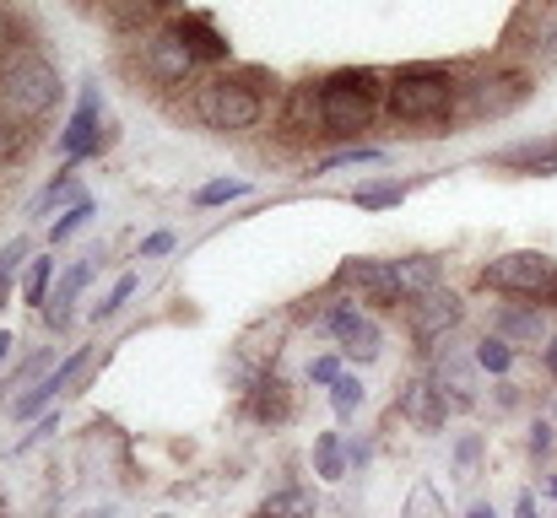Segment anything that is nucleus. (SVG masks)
Segmentation results:
<instances>
[{"label": "nucleus", "mask_w": 557, "mask_h": 518, "mask_svg": "<svg viewBox=\"0 0 557 518\" xmlns=\"http://www.w3.org/2000/svg\"><path fill=\"white\" fill-rule=\"evenodd\" d=\"M493 325H498L504 341H509V336H515V341H536V336H542V314H531V308H498Z\"/></svg>", "instance_id": "nucleus-20"}, {"label": "nucleus", "mask_w": 557, "mask_h": 518, "mask_svg": "<svg viewBox=\"0 0 557 518\" xmlns=\"http://www.w3.org/2000/svg\"><path fill=\"white\" fill-rule=\"evenodd\" d=\"M400 200H406L400 184H369V189H358V205L363 211H384V205H400Z\"/></svg>", "instance_id": "nucleus-32"}, {"label": "nucleus", "mask_w": 557, "mask_h": 518, "mask_svg": "<svg viewBox=\"0 0 557 518\" xmlns=\"http://www.w3.org/2000/svg\"><path fill=\"white\" fill-rule=\"evenodd\" d=\"M325 330L336 336V345H342L352 362H373V356H379V345H384L379 325H373L358 303H336V308H331V319H325Z\"/></svg>", "instance_id": "nucleus-7"}, {"label": "nucleus", "mask_w": 557, "mask_h": 518, "mask_svg": "<svg viewBox=\"0 0 557 518\" xmlns=\"http://www.w3.org/2000/svg\"><path fill=\"white\" fill-rule=\"evenodd\" d=\"M11 345H16L11 336H0V362H5V351H11Z\"/></svg>", "instance_id": "nucleus-41"}, {"label": "nucleus", "mask_w": 557, "mask_h": 518, "mask_svg": "<svg viewBox=\"0 0 557 518\" xmlns=\"http://www.w3.org/2000/svg\"><path fill=\"white\" fill-rule=\"evenodd\" d=\"M455 459H460V476H471V465H476V438H466Z\"/></svg>", "instance_id": "nucleus-38"}, {"label": "nucleus", "mask_w": 557, "mask_h": 518, "mask_svg": "<svg viewBox=\"0 0 557 518\" xmlns=\"http://www.w3.org/2000/svg\"><path fill=\"white\" fill-rule=\"evenodd\" d=\"M395 270H400V287H406V298H422V292H433L438 287V260H395Z\"/></svg>", "instance_id": "nucleus-16"}, {"label": "nucleus", "mask_w": 557, "mask_h": 518, "mask_svg": "<svg viewBox=\"0 0 557 518\" xmlns=\"http://www.w3.org/2000/svg\"><path fill=\"white\" fill-rule=\"evenodd\" d=\"M22 260H27V238H11V243L0 249V308H5V292H11V281H16Z\"/></svg>", "instance_id": "nucleus-27"}, {"label": "nucleus", "mask_w": 557, "mask_h": 518, "mask_svg": "<svg viewBox=\"0 0 557 518\" xmlns=\"http://www.w3.org/2000/svg\"><path fill=\"white\" fill-rule=\"evenodd\" d=\"M309 378H314V383H336V378H342V362H336V356H320V362L309 367Z\"/></svg>", "instance_id": "nucleus-35"}, {"label": "nucleus", "mask_w": 557, "mask_h": 518, "mask_svg": "<svg viewBox=\"0 0 557 518\" xmlns=\"http://www.w3.org/2000/svg\"><path fill=\"white\" fill-rule=\"evenodd\" d=\"M309 514V497L304 492H276L265 508H260V518H304Z\"/></svg>", "instance_id": "nucleus-31"}, {"label": "nucleus", "mask_w": 557, "mask_h": 518, "mask_svg": "<svg viewBox=\"0 0 557 518\" xmlns=\"http://www.w3.org/2000/svg\"><path fill=\"white\" fill-rule=\"evenodd\" d=\"M331 405H336V416H358V405H363V383H358L352 372H342V378L331 383Z\"/></svg>", "instance_id": "nucleus-26"}, {"label": "nucleus", "mask_w": 557, "mask_h": 518, "mask_svg": "<svg viewBox=\"0 0 557 518\" xmlns=\"http://www.w3.org/2000/svg\"><path fill=\"white\" fill-rule=\"evenodd\" d=\"M249 184L244 178H216V184H200L195 189V205H227V200H244Z\"/></svg>", "instance_id": "nucleus-24"}, {"label": "nucleus", "mask_w": 557, "mask_h": 518, "mask_svg": "<svg viewBox=\"0 0 557 518\" xmlns=\"http://www.w3.org/2000/svg\"><path fill=\"white\" fill-rule=\"evenodd\" d=\"M406 518H444V497L433 481H417L411 497H406Z\"/></svg>", "instance_id": "nucleus-23"}, {"label": "nucleus", "mask_w": 557, "mask_h": 518, "mask_svg": "<svg viewBox=\"0 0 557 518\" xmlns=\"http://www.w3.org/2000/svg\"><path fill=\"white\" fill-rule=\"evenodd\" d=\"M87 222H92V200L82 194V200H71V211H65V216L54 222V232H49V243H65V238H71V232H82Z\"/></svg>", "instance_id": "nucleus-25"}, {"label": "nucleus", "mask_w": 557, "mask_h": 518, "mask_svg": "<svg viewBox=\"0 0 557 518\" xmlns=\"http://www.w3.org/2000/svg\"><path fill=\"white\" fill-rule=\"evenodd\" d=\"M358 163H384V152H379V147H347V152H336V157H320V163H314V173L358 168Z\"/></svg>", "instance_id": "nucleus-28"}, {"label": "nucleus", "mask_w": 557, "mask_h": 518, "mask_svg": "<svg viewBox=\"0 0 557 518\" xmlns=\"http://www.w3.org/2000/svg\"><path fill=\"white\" fill-rule=\"evenodd\" d=\"M336 281H342V287H352L363 303H379V308H400V303H411V298H406V287H400L395 260H347Z\"/></svg>", "instance_id": "nucleus-6"}, {"label": "nucleus", "mask_w": 557, "mask_h": 518, "mask_svg": "<svg viewBox=\"0 0 557 518\" xmlns=\"http://www.w3.org/2000/svg\"><path fill=\"white\" fill-rule=\"evenodd\" d=\"M169 33L185 43V54L195 65H222V60H227V38L211 27V16H174Z\"/></svg>", "instance_id": "nucleus-10"}, {"label": "nucleus", "mask_w": 557, "mask_h": 518, "mask_svg": "<svg viewBox=\"0 0 557 518\" xmlns=\"http://www.w3.org/2000/svg\"><path fill=\"white\" fill-rule=\"evenodd\" d=\"M482 372H509L515 367V351H509V341L504 336H487V341L476 345V356H471Z\"/></svg>", "instance_id": "nucleus-22"}, {"label": "nucleus", "mask_w": 557, "mask_h": 518, "mask_svg": "<svg viewBox=\"0 0 557 518\" xmlns=\"http://www.w3.org/2000/svg\"><path fill=\"white\" fill-rule=\"evenodd\" d=\"M314 459H320V476H325V481H342V476H347V459H342V438H336V432H320Z\"/></svg>", "instance_id": "nucleus-21"}, {"label": "nucleus", "mask_w": 557, "mask_h": 518, "mask_svg": "<svg viewBox=\"0 0 557 518\" xmlns=\"http://www.w3.org/2000/svg\"><path fill=\"white\" fill-rule=\"evenodd\" d=\"M547 362H553V372H557V341H553V351H547Z\"/></svg>", "instance_id": "nucleus-42"}, {"label": "nucleus", "mask_w": 557, "mask_h": 518, "mask_svg": "<svg viewBox=\"0 0 557 518\" xmlns=\"http://www.w3.org/2000/svg\"><path fill=\"white\" fill-rule=\"evenodd\" d=\"M174 249V232H152L147 243H141V260H158V254H169Z\"/></svg>", "instance_id": "nucleus-36"}, {"label": "nucleus", "mask_w": 557, "mask_h": 518, "mask_svg": "<svg viewBox=\"0 0 557 518\" xmlns=\"http://www.w3.org/2000/svg\"><path fill=\"white\" fill-rule=\"evenodd\" d=\"M455 76L444 65H400L384 87V103L406 125H444L455 114Z\"/></svg>", "instance_id": "nucleus-3"}, {"label": "nucleus", "mask_w": 557, "mask_h": 518, "mask_svg": "<svg viewBox=\"0 0 557 518\" xmlns=\"http://www.w3.org/2000/svg\"><path fill=\"white\" fill-rule=\"evenodd\" d=\"M195 114H200L206 130H222V136L260 125V114H265V76H260V71L211 76V81L195 92Z\"/></svg>", "instance_id": "nucleus-4"}, {"label": "nucleus", "mask_w": 557, "mask_h": 518, "mask_svg": "<svg viewBox=\"0 0 557 518\" xmlns=\"http://www.w3.org/2000/svg\"><path fill=\"white\" fill-rule=\"evenodd\" d=\"M131 292H136V276H120V281L109 287V298H103V303H98L92 314H98V319H114V314H120V308L131 303Z\"/></svg>", "instance_id": "nucleus-33"}, {"label": "nucleus", "mask_w": 557, "mask_h": 518, "mask_svg": "<svg viewBox=\"0 0 557 518\" xmlns=\"http://www.w3.org/2000/svg\"><path fill=\"white\" fill-rule=\"evenodd\" d=\"M384 87H389V81H384L379 71H369V65L325 76L320 92H314V103H320V136L358 141V136L369 130L373 109H379V98H384Z\"/></svg>", "instance_id": "nucleus-2"}, {"label": "nucleus", "mask_w": 557, "mask_h": 518, "mask_svg": "<svg viewBox=\"0 0 557 518\" xmlns=\"http://www.w3.org/2000/svg\"><path fill=\"white\" fill-rule=\"evenodd\" d=\"M498 163H520V168L536 173V178H557V141H547V147H515Z\"/></svg>", "instance_id": "nucleus-18"}, {"label": "nucleus", "mask_w": 557, "mask_h": 518, "mask_svg": "<svg viewBox=\"0 0 557 518\" xmlns=\"http://www.w3.org/2000/svg\"><path fill=\"white\" fill-rule=\"evenodd\" d=\"M98 147V87H87L82 92V103H76V114H71V125H65V136H60V152L76 163V157H87Z\"/></svg>", "instance_id": "nucleus-11"}, {"label": "nucleus", "mask_w": 557, "mask_h": 518, "mask_svg": "<svg viewBox=\"0 0 557 518\" xmlns=\"http://www.w3.org/2000/svg\"><path fill=\"white\" fill-rule=\"evenodd\" d=\"M49 400H54V394H49V383H33L22 400H11V416H16V421H27V416H33V410H44Z\"/></svg>", "instance_id": "nucleus-34"}, {"label": "nucleus", "mask_w": 557, "mask_h": 518, "mask_svg": "<svg viewBox=\"0 0 557 518\" xmlns=\"http://www.w3.org/2000/svg\"><path fill=\"white\" fill-rule=\"evenodd\" d=\"M438 389H449V405H471L476 400V389H471V362H460L449 345H444V356H438V378H433Z\"/></svg>", "instance_id": "nucleus-15"}, {"label": "nucleus", "mask_w": 557, "mask_h": 518, "mask_svg": "<svg viewBox=\"0 0 557 518\" xmlns=\"http://www.w3.org/2000/svg\"><path fill=\"white\" fill-rule=\"evenodd\" d=\"M114 22H125V27H141V22H152L158 11H169L174 0H98Z\"/></svg>", "instance_id": "nucleus-19"}, {"label": "nucleus", "mask_w": 557, "mask_h": 518, "mask_svg": "<svg viewBox=\"0 0 557 518\" xmlns=\"http://www.w3.org/2000/svg\"><path fill=\"white\" fill-rule=\"evenodd\" d=\"M92 362H98V351H92V345H82L76 356H65V362H60V367H54V372L44 378V383H49V394H71V389L82 383V372H87Z\"/></svg>", "instance_id": "nucleus-17"}, {"label": "nucleus", "mask_w": 557, "mask_h": 518, "mask_svg": "<svg viewBox=\"0 0 557 518\" xmlns=\"http://www.w3.org/2000/svg\"><path fill=\"white\" fill-rule=\"evenodd\" d=\"M466 518H493V508H487V503H482V508H471V514Z\"/></svg>", "instance_id": "nucleus-40"}, {"label": "nucleus", "mask_w": 557, "mask_h": 518, "mask_svg": "<svg viewBox=\"0 0 557 518\" xmlns=\"http://www.w3.org/2000/svg\"><path fill=\"white\" fill-rule=\"evenodd\" d=\"M547 448H553V427L536 421V427H531V454H547Z\"/></svg>", "instance_id": "nucleus-37"}, {"label": "nucleus", "mask_w": 557, "mask_h": 518, "mask_svg": "<svg viewBox=\"0 0 557 518\" xmlns=\"http://www.w3.org/2000/svg\"><path fill=\"white\" fill-rule=\"evenodd\" d=\"M411 308V336L422 345H433V341H444V330H455L460 325V298L455 292H444V287H433V292H422V298H411L406 303Z\"/></svg>", "instance_id": "nucleus-8"}, {"label": "nucleus", "mask_w": 557, "mask_h": 518, "mask_svg": "<svg viewBox=\"0 0 557 518\" xmlns=\"http://www.w3.org/2000/svg\"><path fill=\"white\" fill-rule=\"evenodd\" d=\"M400 416H406L417 432H438L444 416H449V394H444L433 378H417V383H406V394H400Z\"/></svg>", "instance_id": "nucleus-9"}, {"label": "nucleus", "mask_w": 557, "mask_h": 518, "mask_svg": "<svg viewBox=\"0 0 557 518\" xmlns=\"http://www.w3.org/2000/svg\"><path fill=\"white\" fill-rule=\"evenodd\" d=\"M515 518H542V514H536V497H531V492H520V503H515Z\"/></svg>", "instance_id": "nucleus-39"}, {"label": "nucleus", "mask_w": 557, "mask_h": 518, "mask_svg": "<svg viewBox=\"0 0 557 518\" xmlns=\"http://www.w3.org/2000/svg\"><path fill=\"white\" fill-rule=\"evenodd\" d=\"M147 71H152L158 81H185L189 71H195V60L185 54V43H180V38L163 27V33L147 43Z\"/></svg>", "instance_id": "nucleus-12"}, {"label": "nucleus", "mask_w": 557, "mask_h": 518, "mask_svg": "<svg viewBox=\"0 0 557 518\" xmlns=\"http://www.w3.org/2000/svg\"><path fill=\"white\" fill-rule=\"evenodd\" d=\"M54 103H60V71L38 49L0 54V125L5 130L27 136Z\"/></svg>", "instance_id": "nucleus-1"}, {"label": "nucleus", "mask_w": 557, "mask_h": 518, "mask_svg": "<svg viewBox=\"0 0 557 518\" xmlns=\"http://www.w3.org/2000/svg\"><path fill=\"white\" fill-rule=\"evenodd\" d=\"M92 518H109V514H92Z\"/></svg>", "instance_id": "nucleus-43"}, {"label": "nucleus", "mask_w": 557, "mask_h": 518, "mask_svg": "<svg viewBox=\"0 0 557 518\" xmlns=\"http://www.w3.org/2000/svg\"><path fill=\"white\" fill-rule=\"evenodd\" d=\"M49 276H54V260H33V265H27V276H22V298H27V303H44Z\"/></svg>", "instance_id": "nucleus-30"}, {"label": "nucleus", "mask_w": 557, "mask_h": 518, "mask_svg": "<svg viewBox=\"0 0 557 518\" xmlns=\"http://www.w3.org/2000/svg\"><path fill=\"white\" fill-rule=\"evenodd\" d=\"M249 416H255V421H287V416H293V394H287V383H282L276 372L255 378V389H249Z\"/></svg>", "instance_id": "nucleus-13"}, {"label": "nucleus", "mask_w": 557, "mask_h": 518, "mask_svg": "<svg viewBox=\"0 0 557 518\" xmlns=\"http://www.w3.org/2000/svg\"><path fill=\"white\" fill-rule=\"evenodd\" d=\"M163 518H174V514H163Z\"/></svg>", "instance_id": "nucleus-44"}, {"label": "nucleus", "mask_w": 557, "mask_h": 518, "mask_svg": "<svg viewBox=\"0 0 557 518\" xmlns=\"http://www.w3.org/2000/svg\"><path fill=\"white\" fill-rule=\"evenodd\" d=\"M87 276H92V260H82V265H71V270L60 276V287H54V298L44 303V308H49V319H54V330H65V325H71V303L82 298V287H87Z\"/></svg>", "instance_id": "nucleus-14"}, {"label": "nucleus", "mask_w": 557, "mask_h": 518, "mask_svg": "<svg viewBox=\"0 0 557 518\" xmlns=\"http://www.w3.org/2000/svg\"><path fill=\"white\" fill-rule=\"evenodd\" d=\"M482 281L493 292H509V298H531V303H553L557 308V260L536 254V249H520V254H498Z\"/></svg>", "instance_id": "nucleus-5"}, {"label": "nucleus", "mask_w": 557, "mask_h": 518, "mask_svg": "<svg viewBox=\"0 0 557 518\" xmlns=\"http://www.w3.org/2000/svg\"><path fill=\"white\" fill-rule=\"evenodd\" d=\"M65 200H82V194H76V178H71V173H60V178H54V184H49V189H44V194L33 200V216H44L49 205H65Z\"/></svg>", "instance_id": "nucleus-29"}]
</instances>
